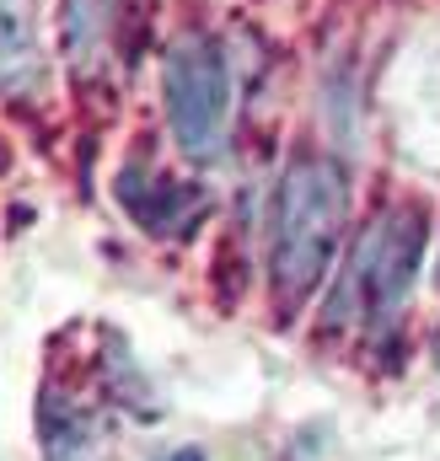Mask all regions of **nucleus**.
Returning <instances> with one entry per match:
<instances>
[{
    "mask_svg": "<svg viewBox=\"0 0 440 461\" xmlns=\"http://www.w3.org/2000/svg\"><path fill=\"white\" fill-rule=\"evenodd\" d=\"M161 108L178 150L199 167L225 156L231 134V70L210 32H183L161 59Z\"/></svg>",
    "mask_w": 440,
    "mask_h": 461,
    "instance_id": "7ed1b4c3",
    "label": "nucleus"
},
{
    "mask_svg": "<svg viewBox=\"0 0 440 461\" xmlns=\"http://www.w3.org/2000/svg\"><path fill=\"white\" fill-rule=\"evenodd\" d=\"M38 22H32V0H0V86L22 92L38 81Z\"/></svg>",
    "mask_w": 440,
    "mask_h": 461,
    "instance_id": "20e7f679",
    "label": "nucleus"
},
{
    "mask_svg": "<svg viewBox=\"0 0 440 461\" xmlns=\"http://www.w3.org/2000/svg\"><path fill=\"white\" fill-rule=\"evenodd\" d=\"M435 290H440V263H435Z\"/></svg>",
    "mask_w": 440,
    "mask_h": 461,
    "instance_id": "0eeeda50",
    "label": "nucleus"
},
{
    "mask_svg": "<svg viewBox=\"0 0 440 461\" xmlns=\"http://www.w3.org/2000/svg\"><path fill=\"white\" fill-rule=\"evenodd\" d=\"M425 241H430V215L419 204H387L371 226L354 236L349 258H344V274H338V290H333L328 312L338 328H365V333H381L398 322V312L408 306L414 295V279H419V263H425Z\"/></svg>",
    "mask_w": 440,
    "mask_h": 461,
    "instance_id": "f03ea898",
    "label": "nucleus"
},
{
    "mask_svg": "<svg viewBox=\"0 0 440 461\" xmlns=\"http://www.w3.org/2000/svg\"><path fill=\"white\" fill-rule=\"evenodd\" d=\"M430 354H435V370H440V333H435V348H430Z\"/></svg>",
    "mask_w": 440,
    "mask_h": 461,
    "instance_id": "423d86ee",
    "label": "nucleus"
},
{
    "mask_svg": "<svg viewBox=\"0 0 440 461\" xmlns=\"http://www.w3.org/2000/svg\"><path fill=\"white\" fill-rule=\"evenodd\" d=\"M349 221V177L328 156H296L269 204V285L280 312H296L333 268Z\"/></svg>",
    "mask_w": 440,
    "mask_h": 461,
    "instance_id": "f257e3e1",
    "label": "nucleus"
},
{
    "mask_svg": "<svg viewBox=\"0 0 440 461\" xmlns=\"http://www.w3.org/2000/svg\"><path fill=\"white\" fill-rule=\"evenodd\" d=\"M156 461H210V456H205L199 446H172V451H161Z\"/></svg>",
    "mask_w": 440,
    "mask_h": 461,
    "instance_id": "39448f33",
    "label": "nucleus"
}]
</instances>
